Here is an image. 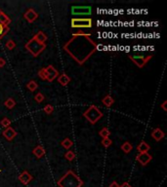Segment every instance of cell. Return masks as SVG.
<instances>
[{
  "label": "cell",
  "mask_w": 167,
  "mask_h": 187,
  "mask_svg": "<svg viewBox=\"0 0 167 187\" xmlns=\"http://www.w3.org/2000/svg\"><path fill=\"white\" fill-rule=\"evenodd\" d=\"M4 105L8 108V109H12L16 106V101L14 99H11V97H9V99H7L4 102Z\"/></svg>",
  "instance_id": "44dd1931"
},
{
  "label": "cell",
  "mask_w": 167,
  "mask_h": 187,
  "mask_svg": "<svg viewBox=\"0 0 167 187\" xmlns=\"http://www.w3.org/2000/svg\"><path fill=\"white\" fill-rule=\"evenodd\" d=\"M92 20L86 19H73L71 20V27L73 28H90L92 27Z\"/></svg>",
  "instance_id": "5b68a950"
},
{
  "label": "cell",
  "mask_w": 167,
  "mask_h": 187,
  "mask_svg": "<svg viewBox=\"0 0 167 187\" xmlns=\"http://www.w3.org/2000/svg\"><path fill=\"white\" fill-rule=\"evenodd\" d=\"M19 180L23 183V184H28L29 183V181L33 180V176L30 175V174L28 172H27V170H25V172H23L20 176H19Z\"/></svg>",
  "instance_id": "9a60e30c"
},
{
  "label": "cell",
  "mask_w": 167,
  "mask_h": 187,
  "mask_svg": "<svg viewBox=\"0 0 167 187\" xmlns=\"http://www.w3.org/2000/svg\"><path fill=\"white\" fill-rule=\"evenodd\" d=\"M60 187H80L83 182L73 170L68 172L58 181Z\"/></svg>",
  "instance_id": "7a4b0ae2"
},
{
  "label": "cell",
  "mask_w": 167,
  "mask_h": 187,
  "mask_svg": "<svg viewBox=\"0 0 167 187\" xmlns=\"http://www.w3.org/2000/svg\"><path fill=\"white\" fill-rule=\"evenodd\" d=\"M83 117H85L87 121H89V123L94 125L96 124L99 120L102 119L103 113L96 105H91L88 109L83 112Z\"/></svg>",
  "instance_id": "3957f363"
},
{
  "label": "cell",
  "mask_w": 167,
  "mask_h": 187,
  "mask_svg": "<svg viewBox=\"0 0 167 187\" xmlns=\"http://www.w3.org/2000/svg\"><path fill=\"white\" fill-rule=\"evenodd\" d=\"M3 26L2 24H0V38H1L3 36Z\"/></svg>",
  "instance_id": "836d02e7"
},
{
  "label": "cell",
  "mask_w": 167,
  "mask_h": 187,
  "mask_svg": "<svg viewBox=\"0 0 167 187\" xmlns=\"http://www.w3.org/2000/svg\"><path fill=\"white\" fill-rule=\"evenodd\" d=\"M5 46L7 47V49L8 50H13V49L16 47V43L13 41L12 39H10V40H8V41L6 42V44H5Z\"/></svg>",
  "instance_id": "f1b7e54d"
},
{
  "label": "cell",
  "mask_w": 167,
  "mask_h": 187,
  "mask_svg": "<svg viewBox=\"0 0 167 187\" xmlns=\"http://www.w3.org/2000/svg\"><path fill=\"white\" fill-rule=\"evenodd\" d=\"M44 71H45V78L48 82H53L59 76V71L53 66H48L47 67H44Z\"/></svg>",
  "instance_id": "ba28073f"
},
{
  "label": "cell",
  "mask_w": 167,
  "mask_h": 187,
  "mask_svg": "<svg viewBox=\"0 0 167 187\" xmlns=\"http://www.w3.org/2000/svg\"><path fill=\"white\" fill-rule=\"evenodd\" d=\"M33 37L37 40L38 42H40V43H45L46 40H47L46 34L44 33V32H42V31H38Z\"/></svg>",
  "instance_id": "ac0fdd59"
},
{
  "label": "cell",
  "mask_w": 167,
  "mask_h": 187,
  "mask_svg": "<svg viewBox=\"0 0 167 187\" xmlns=\"http://www.w3.org/2000/svg\"><path fill=\"white\" fill-rule=\"evenodd\" d=\"M8 32H9V27H3V36H5Z\"/></svg>",
  "instance_id": "1f68e13d"
},
{
  "label": "cell",
  "mask_w": 167,
  "mask_h": 187,
  "mask_svg": "<svg viewBox=\"0 0 167 187\" xmlns=\"http://www.w3.org/2000/svg\"><path fill=\"white\" fill-rule=\"evenodd\" d=\"M61 145H62L65 149H69V148L71 147V146L73 145V142L71 141L70 139H68V137H67V139H65L63 140H62Z\"/></svg>",
  "instance_id": "ffe728a7"
},
{
  "label": "cell",
  "mask_w": 167,
  "mask_h": 187,
  "mask_svg": "<svg viewBox=\"0 0 167 187\" xmlns=\"http://www.w3.org/2000/svg\"><path fill=\"white\" fill-rule=\"evenodd\" d=\"M6 64V61L3 58H0V67H3Z\"/></svg>",
  "instance_id": "4dcf8cb0"
},
{
  "label": "cell",
  "mask_w": 167,
  "mask_h": 187,
  "mask_svg": "<svg viewBox=\"0 0 167 187\" xmlns=\"http://www.w3.org/2000/svg\"><path fill=\"white\" fill-rule=\"evenodd\" d=\"M109 187H119V185L117 184V182H115V181H114L113 183H111L110 185H109Z\"/></svg>",
  "instance_id": "e575fe53"
},
{
  "label": "cell",
  "mask_w": 167,
  "mask_h": 187,
  "mask_svg": "<svg viewBox=\"0 0 167 187\" xmlns=\"http://www.w3.org/2000/svg\"><path fill=\"white\" fill-rule=\"evenodd\" d=\"M25 47H26L27 50H28L31 55H33V57H37V56H39V54L42 53V52L45 50L46 44H45V43L38 42L34 37H33V38H31V39L29 40V41L26 44Z\"/></svg>",
  "instance_id": "277c9868"
},
{
  "label": "cell",
  "mask_w": 167,
  "mask_h": 187,
  "mask_svg": "<svg viewBox=\"0 0 167 187\" xmlns=\"http://www.w3.org/2000/svg\"><path fill=\"white\" fill-rule=\"evenodd\" d=\"M65 157H66V159L67 160H68V161H73V160H74V158H75V153L73 152V151H68L66 154H65Z\"/></svg>",
  "instance_id": "484cf974"
},
{
  "label": "cell",
  "mask_w": 167,
  "mask_h": 187,
  "mask_svg": "<svg viewBox=\"0 0 167 187\" xmlns=\"http://www.w3.org/2000/svg\"><path fill=\"white\" fill-rule=\"evenodd\" d=\"M0 125H1L3 128L7 129V128H9V127H10V125H11V121L9 120V118L5 117V118H3L1 121H0Z\"/></svg>",
  "instance_id": "cb8c5ba5"
},
{
  "label": "cell",
  "mask_w": 167,
  "mask_h": 187,
  "mask_svg": "<svg viewBox=\"0 0 167 187\" xmlns=\"http://www.w3.org/2000/svg\"><path fill=\"white\" fill-rule=\"evenodd\" d=\"M150 149V146L146 142V141H141L139 143V145L137 146V150L139 151V153H145V152H149Z\"/></svg>",
  "instance_id": "2e32d148"
},
{
  "label": "cell",
  "mask_w": 167,
  "mask_h": 187,
  "mask_svg": "<svg viewBox=\"0 0 167 187\" xmlns=\"http://www.w3.org/2000/svg\"><path fill=\"white\" fill-rule=\"evenodd\" d=\"M33 155H34L36 158L40 159V158H42V157L45 156L46 151H45V149L42 147L41 145H37L36 147L33 150Z\"/></svg>",
  "instance_id": "4fadbf2b"
},
{
  "label": "cell",
  "mask_w": 167,
  "mask_h": 187,
  "mask_svg": "<svg viewBox=\"0 0 167 187\" xmlns=\"http://www.w3.org/2000/svg\"><path fill=\"white\" fill-rule=\"evenodd\" d=\"M43 110H44V112L46 113V114H52L53 111H54V106H53V105H51V104H47V105H45V106H44Z\"/></svg>",
  "instance_id": "4316f807"
},
{
  "label": "cell",
  "mask_w": 167,
  "mask_h": 187,
  "mask_svg": "<svg viewBox=\"0 0 167 187\" xmlns=\"http://www.w3.org/2000/svg\"><path fill=\"white\" fill-rule=\"evenodd\" d=\"M38 76L41 80H46L45 78V71H44V68H41L40 70L38 71Z\"/></svg>",
  "instance_id": "f546056e"
},
{
  "label": "cell",
  "mask_w": 167,
  "mask_h": 187,
  "mask_svg": "<svg viewBox=\"0 0 167 187\" xmlns=\"http://www.w3.org/2000/svg\"><path fill=\"white\" fill-rule=\"evenodd\" d=\"M2 135L8 141H11V140H14V137L17 135V132H16L12 127H9V128L4 130V131L2 132Z\"/></svg>",
  "instance_id": "8fae6325"
},
{
  "label": "cell",
  "mask_w": 167,
  "mask_h": 187,
  "mask_svg": "<svg viewBox=\"0 0 167 187\" xmlns=\"http://www.w3.org/2000/svg\"><path fill=\"white\" fill-rule=\"evenodd\" d=\"M150 135H152V137H153V139L155 141H160L163 139V137L165 136V134H164V132L162 131L161 129L155 128L154 131L152 132V134H150Z\"/></svg>",
  "instance_id": "7c38bea8"
},
{
  "label": "cell",
  "mask_w": 167,
  "mask_h": 187,
  "mask_svg": "<svg viewBox=\"0 0 167 187\" xmlns=\"http://www.w3.org/2000/svg\"><path fill=\"white\" fill-rule=\"evenodd\" d=\"M44 96L42 95V93H37L35 96H34V100H35V101L36 102H38V103H40V102H42L43 101H44Z\"/></svg>",
  "instance_id": "83f0119b"
},
{
  "label": "cell",
  "mask_w": 167,
  "mask_h": 187,
  "mask_svg": "<svg viewBox=\"0 0 167 187\" xmlns=\"http://www.w3.org/2000/svg\"><path fill=\"white\" fill-rule=\"evenodd\" d=\"M100 135L103 137V139H106V137H109V135H110V132L109 131V129L108 128H103L101 131H100Z\"/></svg>",
  "instance_id": "603a6c76"
},
{
  "label": "cell",
  "mask_w": 167,
  "mask_h": 187,
  "mask_svg": "<svg viewBox=\"0 0 167 187\" xmlns=\"http://www.w3.org/2000/svg\"><path fill=\"white\" fill-rule=\"evenodd\" d=\"M57 80H58L59 84H61L62 86L65 87V86H68V84L70 82V77L68 74H66V73H63V74L58 76Z\"/></svg>",
  "instance_id": "5bb4252c"
},
{
  "label": "cell",
  "mask_w": 167,
  "mask_h": 187,
  "mask_svg": "<svg viewBox=\"0 0 167 187\" xmlns=\"http://www.w3.org/2000/svg\"><path fill=\"white\" fill-rule=\"evenodd\" d=\"M121 149H122V151H123L124 153L128 154V153H130V152L132 151L133 146H132V144H131L130 142L125 141V142L121 145Z\"/></svg>",
  "instance_id": "d6986e66"
},
{
  "label": "cell",
  "mask_w": 167,
  "mask_h": 187,
  "mask_svg": "<svg viewBox=\"0 0 167 187\" xmlns=\"http://www.w3.org/2000/svg\"><path fill=\"white\" fill-rule=\"evenodd\" d=\"M153 157L152 155L149 153V152H145V153H139L137 157H136V160L139 162V163L142 165V166H146L148 165L150 161H152Z\"/></svg>",
  "instance_id": "9c48e42d"
},
{
  "label": "cell",
  "mask_w": 167,
  "mask_h": 187,
  "mask_svg": "<svg viewBox=\"0 0 167 187\" xmlns=\"http://www.w3.org/2000/svg\"><path fill=\"white\" fill-rule=\"evenodd\" d=\"M1 12H2V11H1V10H0V13H1Z\"/></svg>",
  "instance_id": "8d00e7d4"
},
{
  "label": "cell",
  "mask_w": 167,
  "mask_h": 187,
  "mask_svg": "<svg viewBox=\"0 0 167 187\" xmlns=\"http://www.w3.org/2000/svg\"><path fill=\"white\" fill-rule=\"evenodd\" d=\"M166 103H167V101H163V103H161V104H160V107H161V108H162L164 111H166V110H167V108H166Z\"/></svg>",
  "instance_id": "d6a6232c"
},
{
  "label": "cell",
  "mask_w": 167,
  "mask_h": 187,
  "mask_svg": "<svg viewBox=\"0 0 167 187\" xmlns=\"http://www.w3.org/2000/svg\"><path fill=\"white\" fill-rule=\"evenodd\" d=\"M23 17H25V19L29 22H33L37 18H38V14L33 9V8H29V9L25 13V15H23Z\"/></svg>",
  "instance_id": "30bf717a"
},
{
  "label": "cell",
  "mask_w": 167,
  "mask_h": 187,
  "mask_svg": "<svg viewBox=\"0 0 167 187\" xmlns=\"http://www.w3.org/2000/svg\"><path fill=\"white\" fill-rule=\"evenodd\" d=\"M71 13L74 16H89L92 13V8L90 6H73Z\"/></svg>",
  "instance_id": "52a82bcc"
},
{
  "label": "cell",
  "mask_w": 167,
  "mask_h": 187,
  "mask_svg": "<svg viewBox=\"0 0 167 187\" xmlns=\"http://www.w3.org/2000/svg\"><path fill=\"white\" fill-rule=\"evenodd\" d=\"M102 102H103V104L105 105V106H107V107H110L111 105H113L114 103V100L109 95H107L104 99L102 100Z\"/></svg>",
  "instance_id": "e0dca14e"
},
{
  "label": "cell",
  "mask_w": 167,
  "mask_h": 187,
  "mask_svg": "<svg viewBox=\"0 0 167 187\" xmlns=\"http://www.w3.org/2000/svg\"><path fill=\"white\" fill-rule=\"evenodd\" d=\"M27 88L28 89L30 92H34L36 89L38 88V85H37V83L35 82L34 80H30L29 82L27 84Z\"/></svg>",
  "instance_id": "7402d4cb"
},
{
  "label": "cell",
  "mask_w": 167,
  "mask_h": 187,
  "mask_svg": "<svg viewBox=\"0 0 167 187\" xmlns=\"http://www.w3.org/2000/svg\"><path fill=\"white\" fill-rule=\"evenodd\" d=\"M101 143L105 148H108V147H109L111 144H113V140H111L109 137H106V139H103Z\"/></svg>",
  "instance_id": "d4e9b609"
},
{
  "label": "cell",
  "mask_w": 167,
  "mask_h": 187,
  "mask_svg": "<svg viewBox=\"0 0 167 187\" xmlns=\"http://www.w3.org/2000/svg\"><path fill=\"white\" fill-rule=\"evenodd\" d=\"M119 187H132L129 183H127V182H124L121 186H119Z\"/></svg>",
  "instance_id": "d590c367"
},
{
  "label": "cell",
  "mask_w": 167,
  "mask_h": 187,
  "mask_svg": "<svg viewBox=\"0 0 167 187\" xmlns=\"http://www.w3.org/2000/svg\"><path fill=\"white\" fill-rule=\"evenodd\" d=\"M91 34L73 35L65 44V50L78 64H83L97 50V44L90 38Z\"/></svg>",
  "instance_id": "6da1fadb"
},
{
  "label": "cell",
  "mask_w": 167,
  "mask_h": 187,
  "mask_svg": "<svg viewBox=\"0 0 167 187\" xmlns=\"http://www.w3.org/2000/svg\"><path fill=\"white\" fill-rule=\"evenodd\" d=\"M128 57L138 67L142 68L146 66L147 62H149V60L152 59L153 56L149 55L148 57H145V56H141V55H128Z\"/></svg>",
  "instance_id": "8992f818"
}]
</instances>
